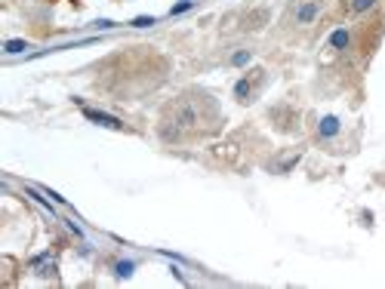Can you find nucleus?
I'll return each mask as SVG.
<instances>
[{
  "label": "nucleus",
  "instance_id": "12",
  "mask_svg": "<svg viewBox=\"0 0 385 289\" xmlns=\"http://www.w3.org/2000/svg\"><path fill=\"white\" fill-rule=\"evenodd\" d=\"M373 6H376V0H352V12H367Z\"/></svg>",
  "mask_w": 385,
  "mask_h": 289
},
{
  "label": "nucleus",
  "instance_id": "6",
  "mask_svg": "<svg viewBox=\"0 0 385 289\" xmlns=\"http://www.w3.org/2000/svg\"><path fill=\"white\" fill-rule=\"evenodd\" d=\"M339 129H342V123H339L336 114H327V117H321V123H318V136H321V139H336Z\"/></svg>",
  "mask_w": 385,
  "mask_h": 289
},
{
  "label": "nucleus",
  "instance_id": "10",
  "mask_svg": "<svg viewBox=\"0 0 385 289\" xmlns=\"http://www.w3.org/2000/svg\"><path fill=\"white\" fill-rule=\"evenodd\" d=\"M228 62H231L234 68H244V65H250V62H253V52H250V49H237Z\"/></svg>",
  "mask_w": 385,
  "mask_h": 289
},
{
  "label": "nucleus",
  "instance_id": "8",
  "mask_svg": "<svg viewBox=\"0 0 385 289\" xmlns=\"http://www.w3.org/2000/svg\"><path fill=\"white\" fill-rule=\"evenodd\" d=\"M25 49H31L28 40H6V43H3V52H6V55H19V52H25Z\"/></svg>",
  "mask_w": 385,
  "mask_h": 289
},
{
  "label": "nucleus",
  "instance_id": "11",
  "mask_svg": "<svg viewBox=\"0 0 385 289\" xmlns=\"http://www.w3.org/2000/svg\"><path fill=\"white\" fill-rule=\"evenodd\" d=\"M194 3H197V0H179V3H176V6L170 9V15H182V12H188V9H191Z\"/></svg>",
  "mask_w": 385,
  "mask_h": 289
},
{
  "label": "nucleus",
  "instance_id": "5",
  "mask_svg": "<svg viewBox=\"0 0 385 289\" xmlns=\"http://www.w3.org/2000/svg\"><path fill=\"white\" fill-rule=\"evenodd\" d=\"M83 108V117L86 120H93V123H99V126H108V129H123V123L114 117V114H105V111H96V108H86V105H80Z\"/></svg>",
  "mask_w": 385,
  "mask_h": 289
},
{
  "label": "nucleus",
  "instance_id": "7",
  "mask_svg": "<svg viewBox=\"0 0 385 289\" xmlns=\"http://www.w3.org/2000/svg\"><path fill=\"white\" fill-rule=\"evenodd\" d=\"M330 49H336V52H345L349 46H352V31L349 28H336L333 34H330Z\"/></svg>",
  "mask_w": 385,
  "mask_h": 289
},
{
  "label": "nucleus",
  "instance_id": "13",
  "mask_svg": "<svg viewBox=\"0 0 385 289\" xmlns=\"http://www.w3.org/2000/svg\"><path fill=\"white\" fill-rule=\"evenodd\" d=\"M133 25L136 28H148V25H157V18L154 15H139V18H133Z\"/></svg>",
  "mask_w": 385,
  "mask_h": 289
},
{
  "label": "nucleus",
  "instance_id": "4",
  "mask_svg": "<svg viewBox=\"0 0 385 289\" xmlns=\"http://www.w3.org/2000/svg\"><path fill=\"white\" fill-rule=\"evenodd\" d=\"M268 18H271V9H268V6H259V9H253V12H247V15L241 18V31H259V28L268 25Z\"/></svg>",
  "mask_w": 385,
  "mask_h": 289
},
{
  "label": "nucleus",
  "instance_id": "2",
  "mask_svg": "<svg viewBox=\"0 0 385 289\" xmlns=\"http://www.w3.org/2000/svg\"><path fill=\"white\" fill-rule=\"evenodd\" d=\"M262 86H265V71H250V74H244V77L234 83V99H237L241 105H250V102L259 95Z\"/></svg>",
  "mask_w": 385,
  "mask_h": 289
},
{
  "label": "nucleus",
  "instance_id": "1",
  "mask_svg": "<svg viewBox=\"0 0 385 289\" xmlns=\"http://www.w3.org/2000/svg\"><path fill=\"white\" fill-rule=\"evenodd\" d=\"M213 105H216V99H213L210 92H200V89H194V92H188V95H179V99L167 108V114H163V120H160V126H157L160 139H163L167 145H179V142H185L188 136L200 132V123H207L204 108H213Z\"/></svg>",
  "mask_w": 385,
  "mask_h": 289
},
{
  "label": "nucleus",
  "instance_id": "9",
  "mask_svg": "<svg viewBox=\"0 0 385 289\" xmlns=\"http://www.w3.org/2000/svg\"><path fill=\"white\" fill-rule=\"evenodd\" d=\"M133 271H136V262H130V259L114 265V277H117V280H126V277H133Z\"/></svg>",
  "mask_w": 385,
  "mask_h": 289
},
{
  "label": "nucleus",
  "instance_id": "3",
  "mask_svg": "<svg viewBox=\"0 0 385 289\" xmlns=\"http://www.w3.org/2000/svg\"><path fill=\"white\" fill-rule=\"evenodd\" d=\"M321 9H324V0H296L290 18H293V25L305 28V25H311V22L321 15Z\"/></svg>",
  "mask_w": 385,
  "mask_h": 289
}]
</instances>
